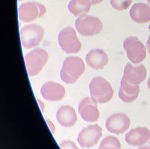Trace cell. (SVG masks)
Returning <instances> with one entry per match:
<instances>
[{"label":"cell","instance_id":"6da1fadb","mask_svg":"<svg viewBox=\"0 0 150 149\" xmlns=\"http://www.w3.org/2000/svg\"><path fill=\"white\" fill-rule=\"evenodd\" d=\"M85 71V64L81 58L69 56L64 61L60 76L61 80L67 84H73Z\"/></svg>","mask_w":150,"mask_h":149},{"label":"cell","instance_id":"7a4b0ae2","mask_svg":"<svg viewBox=\"0 0 150 149\" xmlns=\"http://www.w3.org/2000/svg\"><path fill=\"white\" fill-rule=\"evenodd\" d=\"M89 92L92 100L98 103H108L113 96V89L110 83L101 76L94 77L91 80Z\"/></svg>","mask_w":150,"mask_h":149},{"label":"cell","instance_id":"3957f363","mask_svg":"<svg viewBox=\"0 0 150 149\" xmlns=\"http://www.w3.org/2000/svg\"><path fill=\"white\" fill-rule=\"evenodd\" d=\"M75 28L81 35L90 37L98 35L103 30V23L98 17L85 14L77 17Z\"/></svg>","mask_w":150,"mask_h":149},{"label":"cell","instance_id":"277c9868","mask_svg":"<svg viewBox=\"0 0 150 149\" xmlns=\"http://www.w3.org/2000/svg\"><path fill=\"white\" fill-rule=\"evenodd\" d=\"M25 63L30 77L36 76L45 66L48 60V53L41 48L33 49L25 56Z\"/></svg>","mask_w":150,"mask_h":149},{"label":"cell","instance_id":"5b68a950","mask_svg":"<svg viewBox=\"0 0 150 149\" xmlns=\"http://www.w3.org/2000/svg\"><path fill=\"white\" fill-rule=\"evenodd\" d=\"M45 35V29L38 24L25 25L21 30V44L23 48L31 49L39 45Z\"/></svg>","mask_w":150,"mask_h":149},{"label":"cell","instance_id":"8992f818","mask_svg":"<svg viewBox=\"0 0 150 149\" xmlns=\"http://www.w3.org/2000/svg\"><path fill=\"white\" fill-rule=\"evenodd\" d=\"M123 47L127 57L134 64H139L146 59V49L137 37L130 36L123 41Z\"/></svg>","mask_w":150,"mask_h":149},{"label":"cell","instance_id":"52a82bcc","mask_svg":"<svg viewBox=\"0 0 150 149\" xmlns=\"http://www.w3.org/2000/svg\"><path fill=\"white\" fill-rule=\"evenodd\" d=\"M58 43L61 49L68 54L79 53L82 47L76 31L72 27H66L60 31L58 35Z\"/></svg>","mask_w":150,"mask_h":149},{"label":"cell","instance_id":"ba28073f","mask_svg":"<svg viewBox=\"0 0 150 149\" xmlns=\"http://www.w3.org/2000/svg\"><path fill=\"white\" fill-rule=\"evenodd\" d=\"M47 9L44 5L35 2L23 3L18 8L19 19L23 23H30L46 14Z\"/></svg>","mask_w":150,"mask_h":149},{"label":"cell","instance_id":"9c48e42d","mask_svg":"<svg viewBox=\"0 0 150 149\" xmlns=\"http://www.w3.org/2000/svg\"><path fill=\"white\" fill-rule=\"evenodd\" d=\"M102 136V129L98 124H92L84 127L80 131L77 141L82 148H90L96 145Z\"/></svg>","mask_w":150,"mask_h":149},{"label":"cell","instance_id":"30bf717a","mask_svg":"<svg viewBox=\"0 0 150 149\" xmlns=\"http://www.w3.org/2000/svg\"><path fill=\"white\" fill-rule=\"evenodd\" d=\"M131 120L126 114L115 113L106 120V128L109 132L114 134H122L129 128Z\"/></svg>","mask_w":150,"mask_h":149},{"label":"cell","instance_id":"8fae6325","mask_svg":"<svg viewBox=\"0 0 150 149\" xmlns=\"http://www.w3.org/2000/svg\"><path fill=\"white\" fill-rule=\"evenodd\" d=\"M96 103L92 97H85L80 101L78 110L80 116L85 121L96 122L99 119V110Z\"/></svg>","mask_w":150,"mask_h":149},{"label":"cell","instance_id":"7c38bea8","mask_svg":"<svg viewBox=\"0 0 150 149\" xmlns=\"http://www.w3.org/2000/svg\"><path fill=\"white\" fill-rule=\"evenodd\" d=\"M41 95L45 100L49 101H59L65 95V87L58 83L46 82L41 86Z\"/></svg>","mask_w":150,"mask_h":149},{"label":"cell","instance_id":"4fadbf2b","mask_svg":"<svg viewBox=\"0 0 150 149\" xmlns=\"http://www.w3.org/2000/svg\"><path fill=\"white\" fill-rule=\"evenodd\" d=\"M147 71L143 65L133 66L127 64L125 67L123 78L133 85H139L146 78Z\"/></svg>","mask_w":150,"mask_h":149},{"label":"cell","instance_id":"5bb4252c","mask_svg":"<svg viewBox=\"0 0 150 149\" xmlns=\"http://www.w3.org/2000/svg\"><path fill=\"white\" fill-rule=\"evenodd\" d=\"M150 139V131L147 127L134 128L125 135V141L130 145L143 146Z\"/></svg>","mask_w":150,"mask_h":149},{"label":"cell","instance_id":"9a60e30c","mask_svg":"<svg viewBox=\"0 0 150 149\" xmlns=\"http://www.w3.org/2000/svg\"><path fill=\"white\" fill-rule=\"evenodd\" d=\"M86 61L88 66L95 70H102L109 61V57L104 50L95 49L87 53Z\"/></svg>","mask_w":150,"mask_h":149},{"label":"cell","instance_id":"2e32d148","mask_svg":"<svg viewBox=\"0 0 150 149\" xmlns=\"http://www.w3.org/2000/svg\"><path fill=\"white\" fill-rule=\"evenodd\" d=\"M56 119L59 124L62 127H71L77 121V113L74 109L71 106H62L56 112Z\"/></svg>","mask_w":150,"mask_h":149},{"label":"cell","instance_id":"e0dca14e","mask_svg":"<svg viewBox=\"0 0 150 149\" xmlns=\"http://www.w3.org/2000/svg\"><path fill=\"white\" fill-rule=\"evenodd\" d=\"M140 93L139 85H133L124 78H122L119 90V97L125 103H131L136 100Z\"/></svg>","mask_w":150,"mask_h":149},{"label":"cell","instance_id":"ac0fdd59","mask_svg":"<svg viewBox=\"0 0 150 149\" xmlns=\"http://www.w3.org/2000/svg\"><path fill=\"white\" fill-rule=\"evenodd\" d=\"M130 17L134 22L139 24L150 22V5L145 3H136L129 11Z\"/></svg>","mask_w":150,"mask_h":149},{"label":"cell","instance_id":"d6986e66","mask_svg":"<svg viewBox=\"0 0 150 149\" xmlns=\"http://www.w3.org/2000/svg\"><path fill=\"white\" fill-rule=\"evenodd\" d=\"M90 0H71L68 5V11L76 17L85 15L92 7Z\"/></svg>","mask_w":150,"mask_h":149},{"label":"cell","instance_id":"ffe728a7","mask_svg":"<svg viewBox=\"0 0 150 149\" xmlns=\"http://www.w3.org/2000/svg\"><path fill=\"white\" fill-rule=\"evenodd\" d=\"M98 149H121V143L117 138L110 136L103 139Z\"/></svg>","mask_w":150,"mask_h":149},{"label":"cell","instance_id":"44dd1931","mask_svg":"<svg viewBox=\"0 0 150 149\" xmlns=\"http://www.w3.org/2000/svg\"><path fill=\"white\" fill-rule=\"evenodd\" d=\"M133 0H110L112 8L117 11L126 10Z\"/></svg>","mask_w":150,"mask_h":149},{"label":"cell","instance_id":"7402d4cb","mask_svg":"<svg viewBox=\"0 0 150 149\" xmlns=\"http://www.w3.org/2000/svg\"><path fill=\"white\" fill-rule=\"evenodd\" d=\"M59 146L61 149H78L74 142L70 140L62 141L59 144Z\"/></svg>","mask_w":150,"mask_h":149},{"label":"cell","instance_id":"603a6c76","mask_svg":"<svg viewBox=\"0 0 150 149\" xmlns=\"http://www.w3.org/2000/svg\"><path fill=\"white\" fill-rule=\"evenodd\" d=\"M47 124L50 126V130H51L52 133H55V126L53 125V123H52L50 121L47 120Z\"/></svg>","mask_w":150,"mask_h":149},{"label":"cell","instance_id":"cb8c5ba5","mask_svg":"<svg viewBox=\"0 0 150 149\" xmlns=\"http://www.w3.org/2000/svg\"><path fill=\"white\" fill-rule=\"evenodd\" d=\"M138 149H150V139L149 140V142H147L146 144L144 145L141 146L140 148H139Z\"/></svg>","mask_w":150,"mask_h":149},{"label":"cell","instance_id":"d4e9b609","mask_svg":"<svg viewBox=\"0 0 150 149\" xmlns=\"http://www.w3.org/2000/svg\"><path fill=\"white\" fill-rule=\"evenodd\" d=\"M146 47H147V49H148V52L149 53V54H150V35L149 36L148 40H147Z\"/></svg>","mask_w":150,"mask_h":149},{"label":"cell","instance_id":"484cf974","mask_svg":"<svg viewBox=\"0 0 150 149\" xmlns=\"http://www.w3.org/2000/svg\"><path fill=\"white\" fill-rule=\"evenodd\" d=\"M38 103H39V104H40L41 110L42 111V112H44V109H45V103H43V102H41L39 99H38Z\"/></svg>","mask_w":150,"mask_h":149},{"label":"cell","instance_id":"4316f807","mask_svg":"<svg viewBox=\"0 0 150 149\" xmlns=\"http://www.w3.org/2000/svg\"><path fill=\"white\" fill-rule=\"evenodd\" d=\"M91 2H92V5H97V4L101 3V0H90Z\"/></svg>","mask_w":150,"mask_h":149},{"label":"cell","instance_id":"83f0119b","mask_svg":"<svg viewBox=\"0 0 150 149\" xmlns=\"http://www.w3.org/2000/svg\"><path fill=\"white\" fill-rule=\"evenodd\" d=\"M147 85H148L149 89L150 90V77H149V80H148V83H147Z\"/></svg>","mask_w":150,"mask_h":149},{"label":"cell","instance_id":"f1b7e54d","mask_svg":"<svg viewBox=\"0 0 150 149\" xmlns=\"http://www.w3.org/2000/svg\"><path fill=\"white\" fill-rule=\"evenodd\" d=\"M146 1H147V2H148V3L150 5V0H146Z\"/></svg>","mask_w":150,"mask_h":149},{"label":"cell","instance_id":"f546056e","mask_svg":"<svg viewBox=\"0 0 150 149\" xmlns=\"http://www.w3.org/2000/svg\"><path fill=\"white\" fill-rule=\"evenodd\" d=\"M19 2H21V1H23V0H18Z\"/></svg>","mask_w":150,"mask_h":149}]
</instances>
